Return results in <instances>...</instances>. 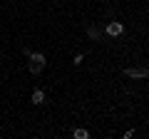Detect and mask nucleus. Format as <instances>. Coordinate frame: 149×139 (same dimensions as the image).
Listing matches in <instances>:
<instances>
[{
	"mask_svg": "<svg viewBox=\"0 0 149 139\" xmlns=\"http://www.w3.org/2000/svg\"><path fill=\"white\" fill-rule=\"evenodd\" d=\"M122 32H124V22H119V20H112L104 25V35H109V38H119Z\"/></svg>",
	"mask_w": 149,
	"mask_h": 139,
	"instance_id": "nucleus-1",
	"label": "nucleus"
},
{
	"mask_svg": "<svg viewBox=\"0 0 149 139\" xmlns=\"http://www.w3.org/2000/svg\"><path fill=\"white\" fill-rule=\"evenodd\" d=\"M124 75L129 77V80H147V67H127L124 70Z\"/></svg>",
	"mask_w": 149,
	"mask_h": 139,
	"instance_id": "nucleus-2",
	"label": "nucleus"
},
{
	"mask_svg": "<svg viewBox=\"0 0 149 139\" xmlns=\"http://www.w3.org/2000/svg\"><path fill=\"white\" fill-rule=\"evenodd\" d=\"M30 102L32 104H45V90H40V87H35L30 95Z\"/></svg>",
	"mask_w": 149,
	"mask_h": 139,
	"instance_id": "nucleus-3",
	"label": "nucleus"
},
{
	"mask_svg": "<svg viewBox=\"0 0 149 139\" xmlns=\"http://www.w3.org/2000/svg\"><path fill=\"white\" fill-rule=\"evenodd\" d=\"M27 57H30V62L40 65V67H45V65H47V57H45L42 52H30V55H27Z\"/></svg>",
	"mask_w": 149,
	"mask_h": 139,
	"instance_id": "nucleus-4",
	"label": "nucleus"
},
{
	"mask_svg": "<svg viewBox=\"0 0 149 139\" xmlns=\"http://www.w3.org/2000/svg\"><path fill=\"white\" fill-rule=\"evenodd\" d=\"M87 38H90V40H95V42H97V40L102 38V30H100L97 25H90V27H87Z\"/></svg>",
	"mask_w": 149,
	"mask_h": 139,
	"instance_id": "nucleus-5",
	"label": "nucleus"
},
{
	"mask_svg": "<svg viewBox=\"0 0 149 139\" xmlns=\"http://www.w3.org/2000/svg\"><path fill=\"white\" fill-rule=\"evenodd\" d=\"M72 137H74V139H87V137H90V132H87V129H74Z\"/></svg>",
	"mask_w": 149,
	"mask_h": 139,
	"instance_id": "nucleus-6",
	"label": "nucleus"
},
{
	"mask_svg": "<svg viewBox=\"0 0 149 139\" xmlns=\"http://www.w3.org/2000/svg\"><path fill=\"white\" fill-rule=\"evenodd\" d=\"M27 72H30V75H40V72H42V67H40V65H35V62H30V65H27Z\"/></svg>",
	"mask_w": 149,
	"mask_h": 139,
	"instance_id": "nucleus-7",
	"label": "nucleus"
},
{
	"mask_svg": "<svg viewBox=\"0 0 149 139\" xmlns=\"http://www.w3.org/2000/svg\"><path fill=\"white\" fill-rule=\"evenodd\" d=\"M72 62H74V67H77V65H82V62H85V55H82V52H77V55H74V60H72Z\"/></svg>",
	"mask_w": 149,
	"mask_h": 139,
	"instance_id": "nucleus-8",
	"label": "nucleus"
},
{
	"mask_svg": "<svg viewBox=\"0 0 149 139\" xmlns=\"http://www.w3.org/2000/svg\"><path fill=\"white\" fill-rule=\"evenodd\" d=\"M0 67H3V60H0Z\"/></svg>",
	"mask_w": 149,
	"mask_h": 139,
	"instance_id": "nucleus-9",
	"label": "nucleus"
}]
</instances>
